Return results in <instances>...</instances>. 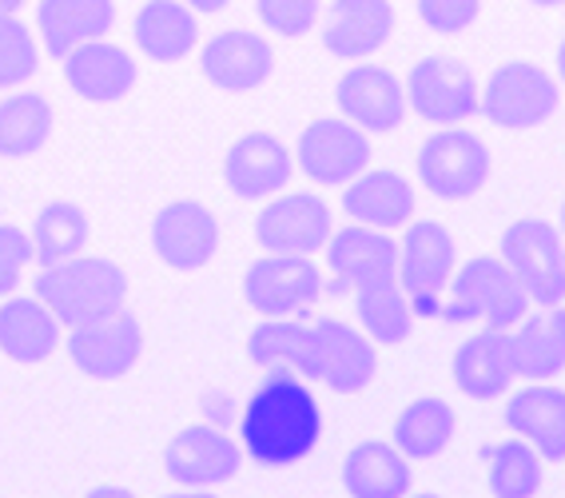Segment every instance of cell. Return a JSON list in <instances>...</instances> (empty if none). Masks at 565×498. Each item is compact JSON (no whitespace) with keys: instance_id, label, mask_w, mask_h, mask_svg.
I'll return each instance as SVG.
<instances>
[{"instance_id":"obj_1","label":"cell","mask_w":565,"mask_h":498,"mask_svg":"<svg viewBox=\"0 0 565 498\" xmlns=\"http://www.w3.org/2000/svg\"><path fill=\"white\" fill-rule=\"evenodd\" d=\"M323 415L319 403L295 375H271L247 399L239 418L243 451L267 470L303 463L319 443Z\"/></svg>"},{"instance_id":"obj_2","label":"cell","mask_w":565,"mask_h":498,"mask_svg":"<svg viewBox=\"0 0 565 498\" xmlns=\"http://www.w3.org/2000/svg\"><path fill=\"white\" fill-rule=\"evenodd\" d=\"M36 299L61 319V327H76L92 316H104L128 299V275L111 259L96 255H72L61 264H49L36 275Z\"/></svg>"},{"instance_id":"obj_3","label":"cell","mask_w":565,"mask_h":498,"mask_svg":"<svg viewBox=\"0 0 565 498\" xmlns=\"http://www.w3.org/2000/svg\"><path fill=\"white\" fill-rule=\"evenodd\" d=\"M450 284H455L450 304L438 311L446 324H486L510 331L530 307L522 284L505 267L502 255H475L470 264H462V272L455 267Z\"/></svg>"},{"instance_id":"obj_4","label":"cell","mask_w":565,"mask_h":498,"mask_svg":"<svg viewBox=\"0 0 565 498\" xmlns=\"http://www.w3.org/2000/svg\"><path fill=\"white\" fill-rule=\"evenodd\" d=\"M478 113L505 133L542 128L557 113V81L530 61L502 64L490 72L486 88L478 92Z\"/></svg>"},{"instance_id":"obj_5","label":"cell","mask_w":565,"mask_h":498,"mask_svg":"<svg viewBox=\"0 0 565 498\" xmlns=\"http://www.w3.org/2000/svg\"><path fill=\"white\" fill-rule=\"evenodd\" d=\"M374 343L354 331L343 319H319L315 327H307V347H303V371L315 383L331 386L339 395H359L366 383L374 379Z\"/></svg>"},{"instance_id":"obj_6","label":"cell","mask_w":565,"mask_h":498,"mask_svg":"<svg viewBox=\"0 0 565 498\" xmlns=\"http://www.w3.org/2000/svg\"><path fill=\"white\" fill-rule=\"evenodd\" d=\"M502 259L537 307L565 304V247L545 220H518L502 235Z\"/></svg>"},{"instance_id":"obj_7","label":"cell","mask_w":565,"mask_h":498,"mask_svg":"<svg viewBox=\"0 0 565 498\" xmlns=\"http://www.w3.org/2000/svg\"><path fill=\"white\" fill-rule=\"evenodd\" d=\"M455 267V240H450V232L443 224H435V220L406 224L403 247H398V287L411 299L414 316H438L443 311L438 295L450 284Z\"/></svg>"},{"instance_id":"obj_8","label":"cell","mask_w":565,"mask_h":498,"mask_svg":"<svg viewBox=\"0 0 565 498\" xmlns=\"http://www.w3.org/2000/svg\"><path fill=\"white\" fill-rule=\"evenodd\" d=\"M414 163H418L426 192L438 200H470L490 180V148L475 133H462L458 124L426 136Z\"/></svg>"},{"instance_id":"obj_9","label":"cell","mask_w":565,"mask_h":498,"mask_svg":"<svg viewBox=\"0 0 565 498\" xmlns=\"http://www.w3.org/2000/svg\"><path fill=\"white\" fill-rule=\"evenodd\" d=\"M247 304L263 319L307 316L323 295V272L311 264V255H267L247 267L243 279Z\"/></svg>"},{"instance_id":"obj_10","label":"cell","mask_w":565,"mask_h":498,"mask_svg":"<svg viewBox=\"0 0 565 498\" xmlns=\"http://www.w3.org/2000/svg\"><path fill=\"white\" fill-rule=\"evenodd\" d=\"M295 163L303 168V176L319 188H347L354 176L366 172L371 163V140L359 124L347 116H319L303 128L299 148H295Z\"/></svg>"},{"instance_id":"obj_11","label":"cell","mask_w":565,"mask_h":498,"mask_svg":"<svg viewBox=\"0 0 565 498\" xmlns=\"http://www.w3.org/2000/svg\"><path fill=\"white\" fill-rule=\"evenodd\" d=\"M140 319L124 307H111L104 316H92L84 324L68 327V356L88 379H104V383L124 379L131 367L140 363Z\"/></svg>"},{"instance_id":"obj_12","label":"cell","mask_w":565,"mask_h":498,"mask_svg":"<svg viewBox=\"0 0 565 498\" xmlns=\"http://www.w3.org/2000/svg\"><path fill=\"white\" fill-rule=\"evenodd\" d=\"M403 92L406 108H414L426 124H438V128H455V124H466L470 116H478L475 72L466 68L462 61H450V56L418 61L411 68V76H406Z\"/></svg>"},{"instance_id":"obj_13","label":"cell","mask_w":565,"mask_h":498,"mask_svg":"<svg viewBox=\"0 0 565 498\" xmlns=\"http://www.w3.org/2000/svg\"><path fill=\"white\" fill-rule=\"evenodd\" d=\"M331 264V295H359L366 287L398 279V244L379 227H343L327 240Z\"/></svg>"},{"instance_id":"obj_14","label":"cell","mask_w":565,"mask_h":498,"mask_svg":"<svg viewBox=\"0 0 565 498\" xmlns=\"http://www.w3.org/2000/svg\"><path fill=\"white\" fill-rule=\"evenodd\" d=\"M331 208L311 192L275 195L255 220V240L267 255H315L331 240Z\"/></svg>"},{"instance_id":"obj_15","label":"cell","mask_w":565,"mask_h":498,"mask_svg":"<svg viewBox=\"0 0 565 498\" xmlns=\"http://www.w3.org/2000/svg\"><path fill=\"white\" fill-rule=\"evenodd\" d=\"M152 247L175 272H200L220 247V220L200 200H172L152 220Z\"/></svg>"},{"instance_id":"obj_16","label":"cell","mask_w":565,"mask_h":498,"mask_svg":"<svg viewBox=\"0 0 565 498\" xmlns=\"http://www.w3.org/2000/svg\"><path fill=\"white\" fill-rule=\"evenodd\" d=\"M243 451L235 438L215 427H183L163 451V470L172 483L192 490H212L239 475Z\"/></svg>"},{"instance_id":"obj_17","label":"cell","mask_w":565,"mask_h":498,"mask_svg":"<svg viewBox=\"0 0 565 498\" xmlns=\"http://www.w3.org/2000/svg\"><path fill=\"white\" fill-rule=\"evenodd\" d=\"M295 172L291 148L271 133H247L223 156V180L239 200H271Z\"/></svg>"},{"instance_id":"obj_18","label":"cell","mask_w":565,"mask_h":498,"mask_svg":"<svg viewBox=\"0 0 565 498\" xmlns=\"http://www.w3.org/2000/svg\"><path fill=\"white\" fill-rule=\"evenodd\" d=\"M334 100L339 113L351 124H359L363 133H394L406 116V92L398 76L379 64H363L339 76L334 84Z\"/></svg>"},{"instance_id":"obj_19","label":"cell","mask_w":565,"mask_h":498,"mask_svg":"<svg viewBox=\"0 0 565 498\" xmlns=\"http://www.w3.org/2000/svg\"><path fill=\"white\" fill-rule=\"evenodd\" d=\"M136 56L128 49L111 41H88L81 49H72L64 56V81L68 88L81 96V100L92 104H111V100H124L131 88H136Z\"/></svg>"},{"instance_id":"obj_20","label":"cell","mask_w":565,"mask_h":498,"mask_svg":"<svg viewBox=\"0 0 565 498\" xmlns=\"http://www.w3.org/2000/svg\"><path fill=\"white\" fill-rule=\"evenodd\" d=\"M271 68H275L271 44L263 41L259 32H247V29L220 32L200 52V72L223 92H255L259 84H267Z\"/></svg>"},{"instance_id":"obj_21","label":"cell","mask_w":565,"mask_h":498,"mask_svg":"<svg viewBox=\"0 0 565 498\" xmlns=\"http://www.w3.org/2000/svg\"><path fill=\"white\" fill-rule=\"evenodd\" d=\"M394 32L391 0H334L323 24V49L339 61H366Z\"/></svg>"},{"instance_id":"obj_22","label":"cell","mask_w":565,"mask_h":498,"mask_svg":"<svg viewBox=\"0 0 565 498\" xmlns=\"http://www.w3.org/2000/svg\"><path fill=\"white\" fill-rule=\"evenodd\" d=\"M505 423L542 455V463L565 458V391L550 383L522 386L505 399Z\"/></svg>"},{"instance_id":"obj_23","label":"cell","mask_w":565,"mask_h":498,"mask_svg":"<svg viewBox=\"0 0 565 498\" xmlns=\"http://www.w3.org/2000/svg\"><path fill=\"white\" fill-rule=\"evenodd\" d=\"M111 24H116V0H41L36 4V32L56 61H64L81 44L108 36Z\"/></svg>"},{"instance_id":"obj_24","label":"cell","mask_w":565,"mask_h":498,"mask_svg":"<svg viewBox=\"0 0 565 498\" xmlns=\"http://www.w3.org/2000/svg\"><path fill=\"white\" fill-rule=\"evenodd\" d=\"M514 343L502 327H482L455 351V383L470 399H494L514 383Z\"/></svg>"},{"instance_id":"obj_25","label":"cell","mask_w":565,"mask_h":498,"mask_svg":"<svg viewBox=\"0 0 565 498\" xmlns=\"http://www.w3.org/2000/svg\"><path fill=\"white\" fill-rule=\"evenodd\" d=\"M136 49L156 64H175L200 44V12L183 0H148L131 21Z\"/></svg>"},{"instance_id":"obj_26","label":"cell","mask_w":565,"mask_h":498,"mask_svg":"<svg viewBox=\"0 0 565 498\" xmlns=\"http://www.w3.org/2000/svg\"><path fill=\"white\" fill-rule=\"evenodd\" d=\"M61 336H64L61 319L52 316L36 295L32 299L9 295L0 304V351L12 363H44L61 347Z\"/></svg>"},{"instance_id":"obj_27","label":"cell","mask_w":565,"mask_h":498,"mask_svg":"<svg viewBox=\"0 0 565 498\" xmlns=\"http://www.w3.org/2000/svg\"><path fill=\"white\" fill-rule=\"evenodd\" d=\"M343 212L354 224L379 227V232L406 227L414 220V188L394 172H363L347 183Z\"/></svg>"},{"instance_id":"obj_28","label":"cell","mask_w":565,"mask_h":498,"mask_svg":"<svg viewBox=\"0 0 565 498\" xmlns=\"http://www.w3.org/2000/svg\"><path fill=\"white\" fill-rule=\"evenodd\" d=\"M514 343V371L534 383H550L557 371H565V307H542L534 316L518 319Z\"/></svg>"},{"instance_id":"obj_29","label":"cell","mask_w":565,"mask_h":498,"mask_svg":"<svg viewBox=\"0 0 565 498\" xmlns=\"http://www.w3.org/2000/svg\"><path fill=\"white\" fill-rule=\"evenodd\" d=\"M343 487L351 498H406L411 490V463L391 443H359L343 463Z\"/></svg>"},{"instance_id":"obj_30","label":"cell","mask_w":565,"mask_h":498,"mask_svg":"<svg viewBox=\"0 0 565 498\" xmlns=\"http://www.w3.org/2000/svg\"><path fill=\"white\" fill-rule=\"evenodd\" d=\"M455 438V407L438 395L414 399L394 418V447L406 458H435Z\"/></svg>"},{"instance_id":"obj_31","label":"cell","mask_w":565,"mask_h":498,"mask_svg":"<svg viewBox=\"0 0 565 498\" xmlns=\"http://www.w3.org/2000/svg\"><path fill=\"white\" fill-rule=\"evenodd\" d=\"M52 124L56 116L41 92H12L9 100H0V156H36L52 140Z\"/></svg>"},{"instance_id":"obj_32","label":"cell","mask_w":565,"mask_h":498,"mask_svg":"<svg viewBox=\"0 0 565 498\" xmlns=\"http://www.w3.org/2000/svg\"><path fill=\"white\" fill-rule=\"evenodd\" d=\"M88 235V215L76 204H68V200H56V204L41 208L36 224H32V259H41V267H49L61 264V259H72V255H84Z\"/></svg>"},{"instance_id":"obj_33","label":"cell","mask_w":565,"mask_h":498,"mask_svg":"<svg viewBox=\"0 0 565 498\" xmlns=\"http://www.w3.org/2000/svg\"><path fill=\"white\" fill-rule=\"evenodd\" d=\"M494 498H534L542 490V455L525 438H502L482 451Z\"/></svg>"},{"instance_id":"obj_34","label":"cell","mask_w":565,"mask_h":498,"mask_svg":"<svg viewBox=\"0 0 565 498\" xmlns=\"http://www.w3.org/2000/svg\"><path fill=\"white\" fill-rule=\"evenodd\" d=\"M354 316H359V324L366 327V336H371L374 343H386V347L406 343V336H411V327H414L411 299H406V292L398 287V279L366 287V292L354 295Z\"/></svg>"},{"instance_id":"obj_35","label":"cell","mask_w":565,"mask_h":498,"mask_svg":"<svg viewBox=\"0 0 565 498\" xmlns=\"http://www.w3.org/2000/svg\"><path fill=\"white\" fill-rule=\"evenodd\" d=\"M307 327L295 319H263L247 339V356L255 367L271 371V375H291L303 363Z\"/></svg>"},{"instance_id":"obj_36","label":"cell","mask_w":565,"mask_h":498,"mask_svg":"<svg viewBox=\"0 0 565 498\" xmlns=\"http://www.w3.org/2000/svg\"><path fill=\"white\" fill-rule=\"evenodd\" d=\"M41 68V44L21 17H0V88H21Z\"/></svg>"},{"instance_id":"obj_37","label":"cell","mask_w":565,"mask_h":498,"mask_svg":"<svg viewBox=\"0 0 565 498\" xmlns=\"http://www.w3.org/2000/svg\"><path fill=\"white\" fill-rule=\"evenodd\" d=\"M255 9L275 36H303L319 24L323 0H255Z\"/></svg>"},{"instance_id":"obj_38","label":"cell","mask_w":565,"mask_h":498,"mask_svg":"<svg viewBox=\"0 0 565 498\" xmlns=\"http://www.w3.org/2000/svg\"><path fill=\"white\" fill-rule=\"evenodd\" d=\"M32 264V240L12 224H0V299H9Z\"/></svg>"},{"instance_id":"obj_39","label":"cell","mask_w":565,"mask_h":498,"mask_svg":"<svg viewBox=\"0 0 565 498\" xmlns=\"http://www.w3.org/2000/svg\"><path fill=\"white\" fill-rule=\"evenodd\" d=\"M478 9L482 0H418V17H423L426 29L435 32H462L478 21Z\"/></svg>"},{"instance_id":"obj_40","label":"cell","mask_w":565,"mask_h":498,"mask_svg":"<svg viewBox=\"0 0 565 498\" xmlns=\"http://www.w3.org/2000/svg\"><path fill=\"white\" fill-rule=\"evenodd\" d=\"M84 498H140L136 490H128V487H92Z\"/></svg>"},{"instance_id":"obj_41","label":"cell","mask_w":565,"mask_h":498,"mask_svg":"<svg viewBox=\"0 0 565 498\" xmlns=\"http://www.w3.org/2000/svg\"><path fill=\"white\" fill-rule=\"evenodd\" d=\"M183 4H188L192 12H207V17H212V12H223V9H227L232 0H183Z\"/></svg>"},{"instance_id":"obj_42","label":"cell","mask_w":565,"mask_h":498,"mask_svg":"<svg viewBox=\"0 0 565 498\" xmlns=\"http://www.w3.org/2000/svg\"><path fill=\"white\" fill-rule=\"evenodd\" d=\"M24 4H29V0H0V17H17Z\"/></svg>"},{"instance_id":"obj_43","label":"cell","mask_w":565,"mask_h":498,"mask_svg":"<svg viewBox=\"0 0 565 498\" xmlns=\"http://www.w3.org/2000/svg\"><path fill=\"white\" fill-rule=\"evenodd\" d=\"M163 498H220V495H207V490H183V495H163Z\"/></svg>"},{"instance_id":"obj_44","label":"cell","mask_w":565,"mask_h":498,"mask_svg":"<svg viewBox=\"0 0 565 498\" xmlns=\"http://www.w3.org/2000/svg\"><path fill=\"white\" fill-rule=\"evenodd\" d=\"M557 81L565 84V41H562V49H557Z\"/></svg>"},{"instance_id":"obj_45","label":"cell","mask_w":565,"mask_h":498,"mask_svg":"<svg viewBox=\"0 0 565 498\" xmlns=\"http://www.w3.org/2000/svg\"><path fill=\"white\" fill-rule=\"evenodd\" d=\"M530 4H542V9H554V4H565V0H530Z\"/></svg>"},{"instance_id":"obj_46","label":"cell","mask_w":565,"mask_h":498,"mask_svg":"<svg viewBox=\"0 0 565 498\" xmlns=\"http://www.w3.org/2000/svg\"><path fill=\"white\" fill-rule=\"evenodd\" d=\"M411 498H443V495H411Z\"/></svg>"},{"instance_id":"obj_47","label":"cell","mask_w":565,"mask_h":498,"mask_svg":"<svg viewBox=\"0 0 565 498\" xmlns=\"http://www.w3.org/2000/svg\"><path fill=\"white\" fill-rule=\"evenodd\" d=\"M562 232H565V204H562Z\"/></svg>"}]
</instances>
